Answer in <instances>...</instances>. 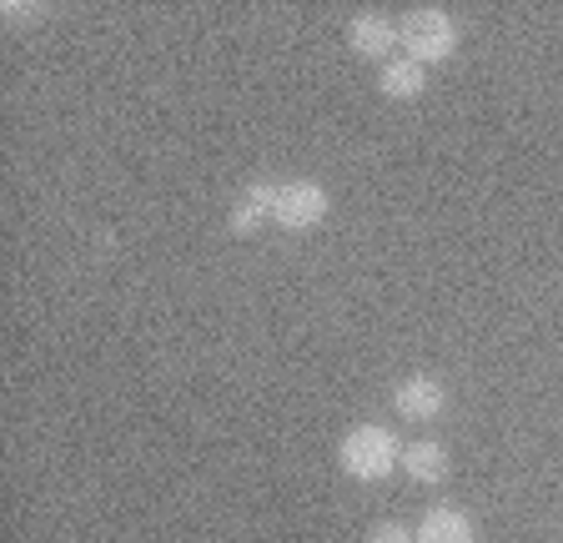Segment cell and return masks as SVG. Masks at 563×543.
Returning <instances> with one entry per match:
<instances>
[{
  "label": "cell",
  "mask_w": 563,
  "mask_h": 543,
  "mask_svg": "<svg viewBox=\"0 0 563 543\" xmlns=\"http://www.w3.org/2000/svg\"><path fill=\"white\" fill-rule=\"evenodd\" d=\"M347 46L367 60H393V51H398L402 41H398V25L387 21V15L363 11V15H352L347 21Z\"/></svg>",
  "instance_id": "cell-5"
},
{
  "label": "cell",
  "mask_w": 563,
  "mask_h": 543,
  "mask_svg": "<svg viewBox=\"0 0 563 543\" xmlns=\"http://www.w3.org/2000/svg\"><path fill=\"white\" fill-rule=\"evenodd\" d=\"M443 408H448V388L438 378H428V373H412V378H402L393 388V413L408 418V423H433Z\"/></svg>",
  "instance_id": "cell-4"
},
{
  "label": "cell",
  "mask_w": 563,
  "mask_h": 543,
  "mask_svg": "<svg viewBox=\"0 0 563 543\" xmlns=\"http://www.w3.org/2000/svg\"><path fill=\"white\" fill-rule=\"evenodd\" d=\"M398 41L402 56H412L418 66H433V60H448L457 51V21L438 5H418L398 21Z\"/></svg>",
  "instance_id": "cell-2"
},
{
  "label": "cell",
  "mask_w": 563,
  "mask_h": 543,
  "mask_svg": "<svg viewBox=\"0 0 563 543\" xmlns=\"http://www.w3.org/2000/svg\"><path fill=\"white\" fill-rule=\"evenodd\" d=\"M402 468H408L412 484L433 488V484H448V468H453V463H448V448L438 437H418V443L402 448Z\"/></svg>",
  "instance_id": "cell-7"
},
{
  "label": "cell",
  "mask_w": 563,
  "mask_h": 543,
  "mask_svg": "<svg viewBox=\"0 0 563 543\" xmlns=\"http://www.w3.org/2000/svg\"><path fill=\"white\" fill-rule=\"evenodd\" d=\"M338 463H342L347 478H357V484H377V478H387L393 468H402V443H398L393 428L363 423V428H352V433L342 437Z\"/></svg>",
  "instance_id": "cell-1"
},
{
  "label": "cell",
  "mask_w": 563,
  "mask_h": 543,
  "mask_svg": "<svg viewBox=\"0 0 563 543\" xmlns=\"http://www.w3.org/2000/svg\"><path fill=\"white\" fill-rule=\"evenodd\" d=\"M367 543H418V533H412L408 523H398V519H383V523L367 529Z\"/></svg>",
  "instance_id": "cell-10"
},
{
  "label": "cell",
  "mask_w": 563,
  "mask_h": 543,
  "mask_svg": "<svg viewBox=\"0 0 563 543\" xmlns=\"http://www.w3.org/2000/svg\"><path fill=\"white\" fill-rule=\"evenodd\" d=\"M422 86H428V66H418L412 56H393L383 60V71H377V91L387 101H418Z\"/></svg>",
  "instance_id": "cell-8"
},
{
  "label": "cell",
  "mask_w": 563,
  "mask_h": 543,
  "mask_svg": "<svg viewBox=\"0 0 563 543\" xmlns=\"http://www.w3.org/2000/svg\"><path fill=\"white\" fill-rule=\"evenodd\" d=\"M328 191L317 187V181H282L277 191V217L272 222L287 226V232H312L322 217H328Z\"/></svg>",
  "instance_id": "cell-3"
},
{
  "label": "cell",
  "mask_w": 563,
  "mask_h": 543,
  "mask_svg": "<svg viewBox=\"0 0 563 543\" xmlns=\"http://www.w3.org/2000/svg\"><path fill=\"white\" fill-rule=\"evenodd\" d=\"M277 191H282V181H252V187L236 197V207H232V232L236 236H252V232H262V226L277 217Z\"/></svg>",
  "instance_id": "cell-6"
},
{
  "label": "cell",
  "mask_w": 563,
  "mask_h": 543,
  "mask_svg": "<svg viewBox=\"0 0 563 543\" xmlns=\"http://www.w3.org/2000/svg\"><path fill=\"white\" fill-rule=\"evenodd\" d=\"M412 533H418V543H473L478 539V529H473V519L463 508H428Z\"/></svg>",
  "instance_id": "cell-9"
}]
</instances>
